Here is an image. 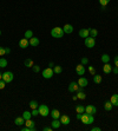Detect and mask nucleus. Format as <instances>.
I'll return each mask as SVG.
<instances>
[{"mask_svg": "<svg viewBox=\"0 0 118 131\" xmlns=\"http://www.w3.org/2000/svg\"><path fill=\"white\" fill-rule=\"evenodd\" d=\"M80 121H82L83 124L85 125H90L93 123L94 118H93V115H89V113H82V118H80Z\"/></svg>", "mask_w": 118, "mask_h": 131, "instance_id": "f257e3e1", "label": "nucleus"}, {"mask_svg": "<svg viewBox=\"0 0 118 131\" xmlns=\"http://www.w3.org/2000/svg\"><path fill=\"white\" fill-rule=\"evenodd\" d=\"M51 36L53 38H63V36H64L63 27H53L51 30Z\"/></svg>", "mask_w": 118, "mask_h": 131, "instance_id": "f03ea898", "label": "nucleus"}, {"mask_svg": "<svg viewBox=\"0 0 118 131\" xmlns=\"http://www.w3.org/2000/svg\"><path fill=\"white\" fill-rule=\"evenodd\" d=\"M38 111H39L40 116H42V117H47L50 115V109L46 104H41V105H39V106H38Z\"/></svg>", "mask_w": 118, "mask_h": 131, "instance_id": "7ed1b4c3", "label": "nucleus"}, {"mask_svg": "<svg viewBox=\"0 0 118 131\" xmlns=\"http://www.w3.org/2000/svg\"><path fill=\"white\" fill-rule=\"evenodd\" d=\"M85 46L88 47V49H92V47H94V45H96V39H94L93 37H86L85 38V41H84Z\"/></svg>", "mask_w": 118, "mask_h": 131, "instance_id": "20e7f679", "label": "nucleus"}, {"mask_svg": "<svg viewBox=\"0 0 118 131\" xmlns=\"http://www.w3.org/2000/svg\"><path fill=\"white\" fill-rule=\"evenodd\" d=\"M13 78H14V76H13V73L11 72V71H6V72L3 73V80L5 83H12Z\"/></svg>", "mask_w": 118, "mask_h": 131, "instance_id": "39448f33", "label": "nucleus"}, {"mask_svg": "<svg viewBox=\"0 0 118 131\" xmlns=\"http://www.w3.org/2000/svg\"><path fill=\"white\" fill-rule=\"evenodd\" d=\"M41 74L45 79H51L52 77H53V74H55V72L52 70V67H47V69H45V70L42 71Z\"/></svg>", "mask_w": 118, "mask_h": 131, "instance_id": "423d86ee", "label": "nucleus"}, {"mask_svg": "<svg viewBox=\"0 0 118 131\" xmlns=\"http://www.w3.org/2000/svg\"><path fill=\"white\" fill-rule=\"evenodd\" d=\"M79 88H80V86L78 85V83H76V82L70 83V85H69V92H71V93H73V92H77L79 90Z\"/></svg>", "mask_w": 118, "mask_h": 131, "instance_id": "0eeeda50", "label": "nucleus"}, {"mask_svg": "<svg viewBox=\"0 0 118 131\" xmlns=\"http://www.w3.org/2000/svg\"><path fill=\"white\" fill-rule=\"evenodd\" d=\"M85 112L89 115H94V113H97V107L94 105H88V106H85Z\"/></svg>", "mask_w": 118, "mask_h": 131, "instance_id": "6e6552de", "label": "nucleus"}, {"mask_svg": "<svg viewBox=\"0 0 118 131\" xmlns=\"http://www.w3.org/2000/svg\"><path fill=\"white\" fill-rule=\"evenodd\" d=\"M78 85L80 86V88H86V86L89 85V80L85 78V77H80L78 79Z\"/></svg>", "mask_w": 118, "mask_h": 131, "instance_id": "1a4fd4ad", "label": "nucleus"}, {"mask_svg": "<svg viewBox=\"0 0 118 131\" xmlns=\"http://www.w3.org/2000/svg\"><path fill=\"white\" fill-rule=\"evenodd\" d=\"M60 123L64 125H69L70 123H71V119H70V117L66 116V115H60Z\"/></svg>", "mask_w": 118, "mask_h": 131, "instance_id": "9d476101", "label": "nucleus"}, {"mask_svg": "<svg viewBox=\"0 0 118 131\" xmlns=\"http://www.w3.org/2000/svg\"><path fill=\"white\" fill-rule=\"evenodd\" d=\"M19 46H20L21 49H26V47H28V46H30V41H28V39L23 38V39L19 41Z\"/></svg>", "mask_w": 118, "mask_h": 131, "instance_id": "9b49d317", "label": "nucleus"}, {"mask_svg": "<svg viewBox=\"0 0 118 131\" xmlns=\"http://www.w3.org/2000/svg\"><path fill=\"white\" fill-rule=\"evenodd\" d=\"M28 41H30V45L33 46V47H36V46H38L40 44V40L38 39V38H36V37H32V38H30V39H28Z\"/></svg>", "mask_w": 118, "mask_h": 131, "instance_id": "f8f14e48", "label": "nucleus"}, {"mask_svg": "<svg viewBox=\"0 0 118 131\" xmlns=\"http://www.w3.org/2000/svg\"><path fill=\"white\" fill-rule=\"evenodd\" d=\"M76 72L78 73L79 76H83V74L85 73V66L83 64L77 65V66H76Z\"/></svg>", "mask_w": 118, "mask_h": 131, "instance_id": "ddd939ff", "label": "nucleus"}, {"mask_svg": "<svg viewBox=\"0 0 118 131\" xmlns=\"http://www.w3.org/2000/svg\"><path fill=\"white\" fill-rule=\"evenodd\" d=\"M79 36L82 38H86V37L90 36V28H82L79 31Z\"/></svg>", "mask_w": 118, "mask_h": 131, "instance_id": "4468645a", "label": "nucleus"}, {"mask_svg": "<svg viewBox=\"0 0 118 131\" xmlns=\"http://www.w3.org/2000/svg\"><path fill=\"white\" fill-rule=\"evenodd\" d=\"M63 30H64V33L70 34V33H72V32H73V26H72V25H70V24H66L63 27Z\"/></svg>", "mask_w": 118, "mask_h": 131, "instance_id": "2eb2a0df", "label": "nucleus"}, {"mask_svg": "<svg viewBox=\"0 0 118 131\" xmlns=\"http://www.w3.org/2000/svg\"><path fill=\"white\" fill-rule=\"evenodd\" d=\"M110 102H111V104L113 105V106H118V95H112L111 98H110Z\"/></svg>", "mask_w": 118, "mask_h": 131, "instance_id": "dca6fc26", "label": "nucleus"}, {"mask_svg": "<svg viewBox=\"0 0 118 131\" xmlns=\"http://www.w3.org/2000/svg\"><path fill=\"white\" fill-rule=\"evenodd\" d=\"M51 116L53 119H59L60 118V112H59V110L55 109V110H52L51 111Z\"/></svg>", "mask_w": 118, "mask_h": 131, "instance_id": "f3484780", "label": "nucleus"}, {"mask_svg": "<svg viewBox=\"0 0 118 131\" xmlns=\"http://www.w3.org/2000/svg\"><path fill=\"white\" fill-rule=\"evenodd\" d=\"M60 121L59 119H53L52 121V123H51V126H52V129H59V126H60Z\"/></svg>", "mask_w": 118, "mask_h": 131, "instance_id": "a211bd4d", "label": "nucleus"}, {"mask_svg": "<svg viewBox=\"0 0 118 131\" xmlns=\"http://www.w3.org/2000/svg\"><path fill=\"white\" fill-rule=\"evenodd\" d=\"M103 71H104V73H110L112 71V67H111V65L109 64V63H106V64H104V66H103Z\"/></svg>", "mask_w": 118, "mask_h": 131, "instance_id": "6ab92c4d", "label": "nucleus"}, {"mask_svg": "<svg viewBox=\"0 0 118 131\" xmlns=\"http://www.w3.org/2000/svg\"><path fill=\"white\" fill-rule=\"evenodd\" d=\"M77 97H78V99H80V101H84L85 98H86V93H85L83 90H79V91H77Z\"/></svg>", "mask_w": 118, "mask_h": 131, "instance_id": "aec40b11", "label": "nucleus"}, {"mask_svg": "<svg viewBox=\"0 0 118 131\" xmlns=\"http://www.w3.org/2000/svg\"><path fill=\"white\" fill-rule=\"evenodd\" d=\"M14 123H15V125H23V124H25V119L23 118V116L21 117H17V118L14 119Z\"/></svg>", "mask_w": 118, "mask_h": 131, "instance_id": "412c9836", "label": "nucleus"}, {"mask_svg": "<svg viewBox=\"0 0 118 131\" xmlns=\"http://www.w3.org/2000/svg\"><path fill=\"white\" fill-rule=\"evenodd\" d=\"M102 80H103V78H102V76L100 74H94L93 76V82L96 83V84H99V83H102Z\"/></svg>", "mask_w": 118, "mask_h": 131, "instance_id": "4be33fe9", "label": "nucleus"}, {"mask_svg": "<svg viewBox=\"0 0 118 131\" xmlns=\"http://www.w3.org/2000/svg\"><path fill=\"white\" fill-rule=\"evenodd\" d=\"M28 105H30V107L32 110H33V109H38V106H39V104H38V102H37V101H31Z\"/></svg>", "mask_w": 118, "mask_h": 131, "instance_id": "5701e85b", "label": "nucleus"}, {"mask_svg": "<svg viewBox=\"0 0 118 131\" xmlns=\"http://www.w3.org/2000/svg\"><path fill=\"white\" fill-rule=\"evenodd\" d=\"M112 106H113V105H112L111 104V102H105V104H104V109L106 110V111H111L112 110Z\"/></svg>", "mask_w": 118, "mask_h": 131, "instance_id": "b1692460", "label": "nucleus"}, {"mask_svg": "<svg viewBox=\"0 0 118 131\" xmlns=\"http://www.w3.org/2000/svg\"><path fill=\"white\" fill-rule=\"evenodd\" d=\"M25 66L26 67H32L34 65V63H33V60H32V59L31 58H28V59H26V60H25Z\"/></svg>", "mask_w": 118, "mask_h": 131, "instance_id": "393cba45", "label": "nucleus"}, {"mask_svg": "<svg viewBox=\"0 0 118 131\" xmlns=\"http://www.w3.org/2000/svg\"><path fill=\"white\" fill-rule=\"evenodd\" d=\"M76 112L77 113H84L85 112V106H83V105H77L76 106Z\"/></svg>", "mask_w": 118, "mask_h": 131, "instance_id": "a878e982", "label": "nucleus"}, {"mask_svg": "<svg viewBox=\"0 0 118 131\" xmlns=\"http://www.w3.org/2000/svg\"><path fill=\"white\" fill-rule=\"evenodd\" d=\"M31 116H32V113L30 112V111H24V113H23V118L26 121V119H31Z\"/></svg>", "mask_w": 118, "mask_h": 131, "instance_id": "bb28decb", "label": "nucleus"}, {"mask_svg": "<svg viewBox=\"0 0 118 131\" xmlns=\"http://www.w3.org/2000/svg\"><path fill=\"white\" fill-rule=\"evenodd\" d=\"M97 36H98V31L96 30V28H90V37L96 38Z\"/></svg>", "mask_w": 118, "mask_h": 131, "instance_id": "cd10ccee", "label": "nucleus"}, {"mask_svg": "<svg viewBox=\"0 0 118 131\" xmlns=\"http://www.w3.org/2000/svg\"><path fill=\"white\" fill-rule=\"evenodd\" d=\"M25 125H26V126H28V128H33V126H34V122H33V121H31V119H26V121H25Z\"/></svg>", "mask_w": 118, "mask_h": 131, "instance_id": "c85d7f7f", "label": "nucleus"}, {"mask_svg": "<svg viewBox=\"0 0 118 131\" xmlns=\"http://www.w3.org/2000/svg\"><path fill=\"white\" fill-rule=\"evenodd\" d=\"M102 61H103L104 64L109 63V61H110V56L109 54H103V56H102Z\"/></svg>", "mask_w": 118, "mask_h": 131, "instance_id": "c756f323", "label": "nucleus"}, {"mask_svg": "<svg viewBox=\"0 0 118 131\" xmlns=\"http://www.w3.org/2000/svg\"><path fill=\"white\" fill-rule=\"evenodd\" d=\"M53 72H55V73H58V74H59V73L63 72V67L59 66V65H57V66H55V69H53Z\"/></svg>", "mask_w": 118, "mask_h": 131, "instance_id": "7c9ffc66", "label": "nucleus"}, {"mask_svg": "<svg viewBox=\"0 0 118 131\" xmlns=\"http://www.w3.org/2000/svg\"><path fill=\"white\" fill-rule=\"evenodd\" d=\"M7 66V60L5 58H0V67H6Z\"/></svg>", "mask_w": 118, "mask_h": 131, "instance_id": "2f4dec72", "label": "nucleus"}, {"mask_svg": "<svg viewBox=\"0 0 118 131\" xmlns=\"http://www.w3.org/2000/svg\"><path fill=\"white\" fill-rule=\"evenodd\" d=\"M32 37H33V32H32L31 30H28V31L25 32V38H26V39H30V38H32Z\"/></svg>", "mask_w": 118, "mask_h": 131, "instance_id": "473e14b6", "label": "nucleus"}, {"mask_svg": "<svg viewBox=\"0 0 118 131\" xmlns=\"http://www.w3.org/2000/svg\"><path fill=\"white\" fill-rule=\"evenodd\" d=\"M5 54H6V49L3 47V46H0V57H4Z\"/></svg>", "mask_w": 118, "mask_h": 131, "instance_id": "72a5a7b5", "label": "nucleus"}, {"mask_svg": "<svg viewBox=\"0 0 118 131\" xmlns=\"http://www.w3.org/2000/svg\"><path fill=\"white\" fill-rule=\"evenodd\" d=\"M109 3H110V0H99V4L102 6H108Z\"/></svg>", "mask_w": 118, "mask_h": 131, "instance_id": "f704fd0d", "label": "nucleus"}, {"mask_svg": "<svg viewBox=\"0 0 118 131\" xmlns=\"http://www.w3.org/2000/svg\"><path fill=\"white\" fill-rule=\"evenodd\" d=\"M23 131H36V126H33V128H28V126H25V128L21 129Z\"/></svg>", "mask_w": 118, "mask_h": 131, "instance_id": "c9c22d12", "label": "nucleus"}, {"mask_svg": "<svg viewBox=\"0 0 118 131\" xmlns=\"http://www.w3.org/2000/svg\"><path fill=\"white\" fill-rule=\"evenodd\" d=\"M89 72H90L92 76H94V74H96V70H94V67L93 66H89Z\"/></svg>", "mask_w": 118, "mask_h": 131, "instance_id": "e433bc0d", "label": "nucleus"}, {"mask_svg": "<svg viewBox=\"0 0 118 131\" xmlns=\"http://www.w3.org/2000/svg\"><path fill=\"white\" fill-rule=\"evenodd\" d=\"M32 70H33V72L38 73V72L40 71V67L38 66V65H33V66H32Z\"/></svg>", "mask_w": 118, "mask_h": 131, "instance_id": "4c0bfd02", "label": "nucleus"}, {"mask_svg": "<svg viewBox=\"0 0 118 131\" xmlns=\"http://www.w3.org/2000/svg\"><path fill=\"white\" fill-rule=\"evenodd\" d=\"M5 86H6V83L4 82L3 79H0V90H3V89H5Z\"/></svg>", "mask_w": 118, "mask_h": 131, "instance_id": "58836bf2", "label": "nucleus"}, {"mask_svg": "<svg viewBox=\"0 0 118 131\" xmlns=\"http://www.w3.org/2000/svg\"><path fill=\"white\" fill-rule=\"evenodd\" d=\"M31 113H32V116H38V115H39V111H38V109H33Z\"/></svg>", "mask_w": 118, "mask_h": 131, "instance_id": "ea45409f", "label": "nucleus"}, {"mask_svg": "<svg viewBox=\"0 0 118 131\" xmlns=\"http://www.w3.org/2000/svg\"><path fill=\"white\" fill-rule=\"evenodd\" d=\"M88 63H89V59L88 58H85V57H84V58H82V64L83 65H86Z\"/></svg>", "mask_w": 118, "mask_h": 131, "instance_id": "a19ab883", "label": "nucleus"}, {"mask_svg": "<svg viewBox=\"0 0 118 131\" xmlns=\"http://www.w3.org/2000/svg\"><path fill=\"white\" fill-rule=\"evenodd\" d=\"M115 66L118 67V56H116L115 57Z\"/></svg>", "mask_w": 118, "mask_h": 131, "instance_id": "79ce46f5", "label": "nucleus"}, {"mask_svg": "<svg viewBox=\"0 0 118 131\" xmlns=\"http://www.w3.org/2000/svg\"><path fill=\"white\" fill-rule=\"evenodd\" d=\"M91 130H92V131H100V130H102V129H100V128H98V126H94V128H92V129H91Z\"/></svg>", "mask_w": 118, "mask_h": 131, "instance_id": "37998d69", "label": "nucleus"}, {"mask_svg": "<svg viewBox=\"0 0 118 131\" xmlns=\"http://www.w3.org/2000/svg\"><path fill=\"white\" fill-rule=\"evenodd\" d=\"M42 130H44V131H51L52 130V126H51V128H50V126H45Z\"/></svg>", "mask_w": 118, "mask_h": 131, "instance_id": "c03bdc74", "label": "nucleus"}, {"mask_svg": "<svg viewBox=\"0 0 118 131\" xmlns=\"http://www.w3.org/2000/svg\"><path fill=\"white\" fill-rule=\"evenodd\" d=\"M112 72L115 73V74H118V67H117V66H115V69L112 70Z\"/></svg>", "mask_w": 118, "mask_h": 131, "instance_id": "a18cd8bd", "label": "nucleus"}, {"mask_svg": "<svg viewBox=\"0 0 118 131\" xmlns=\"http://www.w3.org/2000/svg\"><path fill=\"white\" fill-rule=\"evenodd\" d=\"M5 49H6V54H9L11 53V49L9 47H5Z\"/></svg>", "mask_w": 118, "mask_h": 131, "instance_id": "49530a36", "label": "nucleus"}, {"mask_svg": "<svg viewBox=\"0 0 118 131\" xmlns=\"http://www.w3.org/2000/svg\"><path fill=\"white\" fill-rule=\"evenodd\" d=\"M76 118H77V119H80V118H82V113H77Z\"/></svg>", "mask_w": 118, "mask_h": 131, "instance_id": "de8ad7c7", "label": "nucleus"}, {"mask_svg": "<svg viewBox=\"0 0 118 131\" xmlns=\"http://www.w3.org/2000/svg\"><path fill=\"white\" fill-rule=\"evenodd\" d=\"M72 99H73V101H77V99H78V97H77V96H73Z\"/></svg>", "mask_w": 118, "mask_h": 131, "instance_id": "09e8293b", "label": "nucleus"}, {"mask_svg": "<svg viewBox=\"0 0 118 131\" xmlns=\"http://www.w3.org/2000/svg\"><path fill=\"white\" fill-rule=\"evenodd\" d=\"M53 65H55V64H53V63H52V61H50V64H49V66H50V67H52V66H53Z\"/></svg>", "mask_w": 118, "mask_h": 131, "instance_id": "8fccbe9b", "label": "nucleus"}, {"mask_svg": "<svg viewBox=\"0 0 118 131\" xmlns=\"http://www.w3.org/2000/svg\"><path fill=\"white\" fill-rule=\"evenodd\" d=\"M102 9H103V11H106V6H102Z\"/></svg>", "mask_w": 118, "mask_h": 131, "instance_id": "3c124183", "label": "nucleus"}, {"mask_svg": "<svg viewBox=\"0 0 118 131\" xmlns=\"http://www.w3.org/2000/svg\"><path fill=\"white\" fill-rule=\"evenodd\" d=\"M0 79H3V73L0 72Z\"/></svg>", "mask_w": 118, "mask_h": 131, "instance_id": "603ef678", "label": "nucleus"}, {"mask_svg": "<svg viewBox=\"0 0 118 131\" xmlns=\"http://www.w3.org/2000/svg\"><path fill=\"white\" fill-rule=\"evenodd\" d=\"M0 36H1V31H0Z\"/></svg>", "mask_w": 118, "mask_h": 131, "instance_id": "864d4df0", "label": "nucleus"}]
</instances>
